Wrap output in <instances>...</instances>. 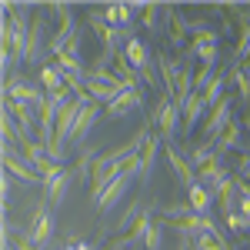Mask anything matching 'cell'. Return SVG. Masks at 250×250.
Here are the masks:
<instances>
[{
    "instance_id": "27",
    "label": "cell",
    "mask_w": 250,
    "mask_h": 250,
    "mask_svg": "<svg viewBox=\"0 0 250 250\" xmlns=\"http://www.w3.org/2000/svg\"><path fill=\"white\" fill-rule=\"evenodd\" d=\"M213 200H217V197H213V193L207 190L204 184H197V187H190V190H187V204H190L197 213H210Z\"/></svg>"
},
{
    "instance_id": "16",
    "label": "cell",
    "mask_w": 250,
    "mask_h": 250,
    "mask_svg": "<svg viewBox=\"0 0 250 250\" xmlns=\"http://www.w3.org/2000/svg\"><path fill=\"white\" fill-rule=\"evenodd\" d=\"M130 184H134V180H127V177L120 173L114 184H110V187H107V190H104V193H100V197L94 200V204H97V210H100V213H107V210H114L117 204H124V200H127V190H130Z\"/></svg>"
},
{
    "instance_id": "36",
    "label": "cell",
    "mask_w": 250,
    "mask_h": 250,
    "mask_svg": "<svg viewBox=\"0 0 250 250\" xmlns=\"http://www.w3.org/2000/svg\"><path fill=\"white\" fill-rule=\"evenodd\" d=\"M160 244H164V233H160V224H154V227L147 230V237H144V247L147 250H160Z\"/></svg>"
},
{
    "instance_id": "5",
    "label": "cell",
    "mask_w": 250,
    "mask_h": 250,
    "mask_svg": "<svg viewBox=\"0 0 250 250\" xmlns=\"http://www.w3.org/2000/svg\"><path fill=\"white\" fill-rule=\"evenodd\" d=\"M54 230H57V220H54V213L47 210V200L43 204H37V210H34V220H30V227H27V233H30V240L37 244V247H50V240H54Z\"/></svg>"
},
{
    "instance_id": "19",
    "label": "cell",
    "mask_w": 250,
    "mask_h": 250,
    "mask_svg": "<svg viewBox=\"0 0 250 250\" xmlns=\"http://www.w3.org/2000/svg\"><path fill=\"white\" fill-rule=\"evenodd\" d=\"M217 197V207H220V213L224 217H230L237 207H240V190H237V173H230V180L220 187V190L213 193Z\"/></svg>"
},
{
    "instance_id": "25",
    "label": "cell",
    "mask_w": 250,
    "mask_h": 250,
    "mask_svg": "<svg viewBox=\"0 0 250 250\" xmlns=\"http://www.w3.org/2000/svg\"><path fill=\"white\" fill-rule=\"evenodd\" d=\"M164 14L170 17V43L173 47H184V40H187V34H190V20L180 17L173 7H164Z\"/></svg>"
},
{
    "instance_id": "10",
    "label": "cell",
    "mask_w": 250,
    "mask_h": 250,
    "mask_svg": "<svg viewBox=\"0 0 250 250\" xmlns=\"http://www.w3.org/2000/svg\"><path fill=\"white\" fill-rule=\"evenodd\" d=\"M97 120H100V104H94V100H90V104L83 107V114L77 117V127H74V134H70V140H67V147H83Z\"/></svg>"
},
{
    "instance_id": "26",
    "label": "cell",
    "mask_w": 250,
    "mask_h": 250,
    "mask_svg": "<svg viewBox=\"0 0 250 250\" xmlns=\"http://www.w3.org/2000/svg\"><path fill=\"white\" fill-rule=\"evenodd\" d=\"M97 157H100V150H94V147H83V150H80V157H77V167H74V177H77L80 184H90Z\"/></svg>"
},
{
    "instance_id": "32",
    "label": "cell",
    "mask_w": 250,
    "mask_h": 250,
    "mask_svg": "<svg viewBox=\"0 0 250 250\" xmlns=\"http://www.w3.org/2000/svg\"><path fill=\"white\" fill-rule=\"evenodd\" d=\"M120 173H124L127 180H140V184H144V160H140V154L127 157V160L120 164Z\"/></svg>"
},
{
    "instance_id": "12",
    "label": "cell",
    "mask_w": 250,
    "mask_h": 250,
    "mask_svg": "<svg viewBox=\"0 0 250 250\" xmlns=\"http://www.w3.org/2000/svg\"><path fill=\"white\" fill-rule=\"evenodd\" d=\"M197 180H200V184H204V187H207L210 193L220 190V187H224V184L230 180V170H227L224 157H213L207 167H200V170H197Z\"/></svg>"
},
{
    "instance_id": "3",
    "label": "cell",
    "mask_w": 250,
    "mask_h": 250,
    "mask_svg": "<svg viewBox=\"0 0 250 250\" xmlns=\"http://www.w3.org/2000/svg\"><path fill=\"white\" fill-rule=\"evenodd\" d=\"M117 177H120V160H114L110 150L100 154V157H97V164H94V177H90V197L97 200V197L107 190Z\"/></svg>"
},
{
    "instance_id": "17",
    "label": "cell",
    "mask_w": 250,
    "mask_h": 250,
    "mask_svg": "<svg viewBox=\"0 0 250 250\" xmlns=\"http://www.w3.org/2000/svg\"><path fill=\"white\" fill-rule=\"evenodd\" d=\"M87 94H90V100L94 104H114L117 100V94L124 90V83H107V80H97V77H87V87H83Z\"/></svg>"
},
{
    "instance_id": "34",
    "label": "cell",
    "mask_w": 250,
    "mask_h": 250,
    "mask_svg": "<svg viewBox=\"0 0 250 250\" xmlns=\"http://www.w3.org/2000/svg\"><path fill=\"white\" fill-rule=\"evenodd\" d=\"M224 224H227L230 233H250V217H244L240 210H233L230 217H224Z\"/></svg>"
},
{
    "instance_id": "14",
    "label": "cell",
    "mask_w": 250,
    "mask_h": 250,
    "mask_svg": "<svg viewBox=\"0 0 250 250\" xmlns=\"http://www.w3.org/2000/svg\"><path fill=\"white\" fill-rule=\"evenodd\" d=\"M140 107H144V94H137V90H127V87H124V90L117 94L114 104H107V107H104V114L110 117V120H120V117L140 110Z\"/></svg>"
},
{
    "instance_id": "31",
    "label": "cell",
    "mask_w": 250,
    "mask_h": 250,
    "mask_svg": "<svg viewBox=\"0 0 250 250\" xmlns=\"http://www.w3.org/2000/svg\"><path fill=\"white\" fill-rule=\"evenodd\" d=\"M230 80L237 83V90H240V100H250V74L247 70L237 67V63H230Z\"/></svg>"
},
{
    "instance_id": "7",
    "label": "cell",
    "mask_w": 250,
    "mask_h": 250,
    "mask_svg": "<svg viewBox=\"0 0 250 250\" xmlns=\"http://www.w3.org/2000/svg\"><path fill=\"white\" fill-rule=\"evenodd\" d=\"M47 7H37L34 14V23H30V40H27V63H37L40 54L50 47V37H47Z\"/></svg>"
},
{
    "instance_id": "23",
    "label": "cell",
    "mask_w": 250,
    "mask_h": 250,
    "mask_svg": "<svg viewBox=\"0 0 250 250\" xmlns=\"http://www.w3.org/2000/svg\"><path fill=\"white\" fill-rule=\"evenodd\" d=\"M40 83H43L47 94L67 90V77H63V70H60L57 63H43V67H40Z\"/></svg>"
},
{
    "instance_id": "20",
    "label": "cell",
    "mask_w": 250,
    "mask_h": 250,
    "mask_svg": "<svg viewBox=\"0 0 250 250\" xmlns=\"http://www.w3.org/2000/svg\"><path fill=\"white\" fill-rule=\"evenodd\" d=\"M74 180H77V177H74V170H63L57 180H50V184H47V204H50V207H60Z\"/></svg>"
},
{
    "instance_id": "2",
    "label": "cell",
    "mask_w": 250,
    "mask_h": 250,
    "mask_svg": "<svg viewBox=\"0 0 250 250\" xmlns=\"http://www.w3.org/2000/svg\"><path fill=\"white\" fill-rule=\"evenodd\" d=\"M147 124L150 127H157V134L164 137L167 144H170V137H173V130H177V124H180V110L173 107V100L167 94L157 100V107H154V114L147 117Z\"/></svg>"
},
{
    "instance_id": "35",
    "label": "cell",
    "mask_w": 250,
    "mask_h": 250,
    "mask_svg": "<svg viewBox=\"0 0 250 250\" xmlns=\"http://www.w3.org/2000/svg\"><path fill=\"white\" fill-rule=\"evenodd\" d=\"M160 14H164V7H160V3H147V7H144V20H140V23H144L147 30H154Z\"/></svg>"
},
{
    "instance_id": "9",
    "label": "cell",
    "mask_w": 250,
    "mask_h": 250,
    "mask_svg": "<svg viewBox=\"0 0 250 250\" xmlns=\"http://www.w3.org/2000/svg\"><path fill=\"white\" fill-rule=\"evenodd\" d=\"M164 154H167V160H170L173 173L180 177V184L190 190V187H197L200 180H197V170H193V164L187 160V154L180 150V147H173V144H164Z\"/></svg>"
},
{
    "instance_id": "11",
    "label": "cell",
    "mask_w": 250,
    "mask_h": 250,
    "mask_svg": "<svg viewBox=\"0 0 250 250\" xmlns=\"http://www.w3.org/2000/svg\"><path fill=\"white\" fill-rule=\"evenodd\" d=\"M233 14H237V27H240V37H237V47H233V60L230 63H247V57H250V14L240 7V3H233L230 7Z\"/></svg>"
},
{
    "instance_id": "28",
    "label": "cell",
    "mask_w": 250,
    "mask_h": 250,
    "mask_svg": "<svg viewBox=\"0 0 250 250\" xmlns=\"http://www.w3.org/2000/svg\"><path fill=\"white\" fill-rule=\"evenodd\" d=\"M147 210V207H144V204H140V200H134V204H127V210H124V217H120V220H117L114 224V233H130L137 227V220H140V213Z\"/></svg>"
},
{
    "instance_id": "15",
    "label": "cell",
    "mask_w": 250,
    "mask_h": 250,
    "mask_svg": "<svg viewBox=\"0 0 250 250\" xmlns=\"http://www.w3.org/2000/svg\"><path fill=\"white\" fill-rule=\"evenodd\" d=\"M213 150H217V157H227L230 150H247V144H244V120H233L230 127L213 140Z\"/></svg>"
},
{
    "instance_id": "29",
    "label": "cell",
    "mask_w": 250,
    "mask_h": 250,
    "mask_svg": "<svg viewBox=\"0 0 250 250\" xmlns=\"http://www.w3.org/2000/svg\"><path fill=\"white\" fill-rule=\"evenodd\" d=\"M213 157H217V150H213V144H197L190 154H187V160L193 164V170H200V167H207Z\"/></svg>"
},
{
    "instance_id": "37",
    "label": "cell",
    "mask_w": 250,
    "mask_h": 250,
    "mask_svg": "<svg viewBox=\"0 0 250 250\" xmlns=\"http://www.w3.org/2000/svg\"><path fill=\"white\" fill-rule=\"evenodd\" d=\"M63 250H94V247H90V244H83V240H77V244L70 240V244H67V247H63Z\"/></svg>"
},
{
    "instance_id": "6",
    "label": "cell",
    "mask_w": 250,
    "mask_h": 250,
    "mask_svg": "<svg viewBox=\"0 0 250 250\" xmlns=\"http://www.w3.org/2000/svg\"><path fill=\"white\" fill-rule=\"evenodd\" d=\"M220 34L210 30V27H204V30H197L190 37V50L200 57V67H217V57H220Z\"/></svg>"
},
{
    "instance_id": "22",
    "label": "cell",
    "mask_w": 250,
    "mask_h": 250,
    "mask_svg": "<svg viewBox=\"0 0 250 250\" xmlns=\"http://www.w3.org/2000/svg\"><path fill=\"white\" fill-rule=\"evenodd\" d=\"M160 147H164V137H160V134H150V137H147V144H144V150H140V160H144V184L154 177V164H157Z\"/></svg>"
},
{
    "instance_id": "21",
    "label": "cell",
    "mask_w": 250,
    "mask_h": 250,
    "mask_svg": "<svg viewBox=\"0 0 250 250\" xmlns=\"http://www.w3.org/2000/svg\"><path fill=\"white\" fill-rule=\"evenodd\" d=\"M204 114H210L207 100H204V94H193L190 100H187V107H184V134H190L193 127H197V120H200Z\"/></svg>"
},
{
    "instance_id": "24",
    "label": "cell",
    "mask_w": 250,
    "mask_h": 250,
    "mask_svg": "<svg viewBox=\"0 0 250 250\" xmlns=\"http://www.w3.org/2000/svg\"><path fill=\"white\" fill-rule=\"evenodd\" d=\"M124 57L130 60V67H137L140 74L150 67V50H147V43H144L140 37H134L130 43H127V47H124Z\"/></svg>"
},
{
    "instance_id": "13",
    "label": "cell",
    "mask_w": 250,
    "mask_h": 250,
    "mask_svg": "<svg viewBox=\"0 0 250 250\" xmlns=\"http://www.w3.org/2000/svg\"><path fill=\"white\" fill-rule=\"evenodd\" d=\"M80 34V27H77V20H74V14H67V17H60V27H57V34L50 37V47H47V54L57 60L67 47H70V40Z\"/></svg>"
},
{
    "instance_id": "1",
    "label": "cell",
    "mask_w": 250,
    "mask_h": 250,
    "mask_svg": "<svg viewBox=\"0 0 250 250\" xmlns=\"http://www.w3.org/2000/svg\"><path fill=\"white\" fill-rule=\"evenodd\" d=\"M3 173H10V177L20 180L23 187H30V184H43L40 173H37V167L20 154V147H14V144H3Z\"/></svg>"
},
{
    "instance_id": "8",
    "label": "cell",
    "mask_w": 250,
    "mask_h": 250,
    "mask_svg": "<svg viewBox=\"0 0 250 250\" xmlns=\"http://www.w3.org/2000/svg\"><path fill=\"white\" fill-rule=\"evenodd\" d=\"M3 97L7 100H14V104H30V107H43V100H47V90H40V87H30L27 80H3Z\"/></svg>"
},
{
    "instance_id": "30",
    "label": "cell",
    "mask_w": 250,
    "mask_h": 250,
    "mask_svg": "<svg viewBox=\"0 0 250 250\" xmlns=\"http://www.w3.org/2000/svg\"><path fill=\"white\" fill-rule=\"evenodd\" d=\"M224 87H227V77H224V74H217V77H213V83L210 87H207V90H204V100H207V107H217V104H220V100H224Z\"/></svg>"
},
{
    "instance_id": "4",
    "label": "cell",
    "mask_w": 250,
    "mask_h": 250,
    "mask_svg": "<svg viewBox=\"0 0 250 250\" xmlns=\"http://www.w3.org/2000/svg\"><path fill=\"white\" fill-rule=\"evenodd\" d=\"M233 120H237V117H233V97H224V100H220V104L213 107L210 114H207V127H204V144H213V140L224 134V130H227V127L233 124Z\"/></svg>"
},
{
    "instance_id": "33",
    "label": "cell",
    "mask_w": 250,
    "mask_h": 250,
    "mask_svg": "<svg viewBox=\"0 0 250 250\" xmlns=\"http://www.w3.org/2000/svg\"><path fill=\"white\" fill-rule=\"evenodd\" d=\"M213 77H217V70H213V67H197V70H193V90H197V94H204V90L213 83Z\"/></svg>"
},
{
    "instance_id": "18",
    "label": "cell",
    "mask_w": 250,
    "mask_h": 250,
    "mask_svg": "<svg viewBox=\"0 0 250 250\" xmlns=\"http://www.w3.org/2000/svg\"><path fill=\"white\" fill-rule=\"evenodd\" d=\"M157 67H160V80H164V87H167V97H173L177 80H180V74H184V63L173 60L170 54H157Z\"/></svg>"
}]
</instances>
